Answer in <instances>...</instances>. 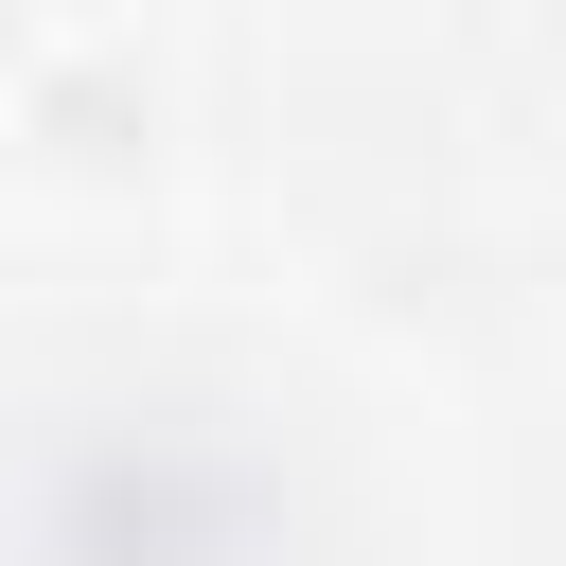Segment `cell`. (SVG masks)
Instances as JSON below:
<instances>
[{
	"label": "cell",
	"instance_id": "cell-1",
	"mask_svg": "<svg viewBox=\"0 0 566 566\" xmlns=\"http://www.w3.org/2000/svg\"><path fill=\"white\" fill-rule=\"evenodd\" d=\"M0 18H18V0H0Z\"/></svg>",
	"mask_w": 566,
	"mask_h": 566
}]
</instances>
